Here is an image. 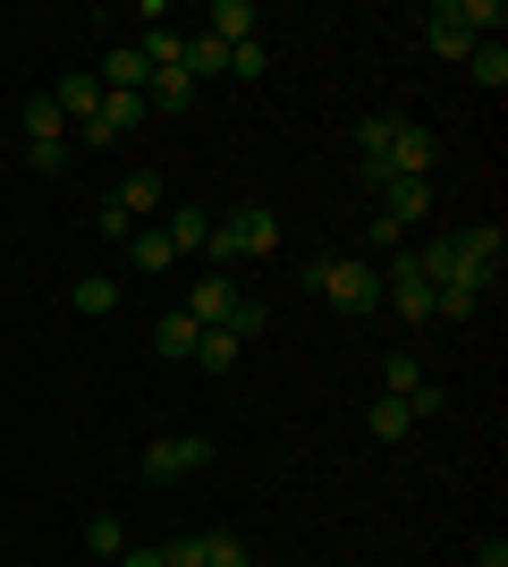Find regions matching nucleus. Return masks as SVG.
Returning a JSON list of instances; mask_svg holds the SVG:
<instances>
[{"label":"nucleus","mask_w":508,"mask_h":567,"mask_svg":"<svg viewBox=\"0 0 508 567\" xmlns=\"http://www.w3.org/2000/svg\"><path fill=\"white\" fill-rule=\"evenodd\" d=\"M271 246H280V213H271V204H246V213L212 220V237H204L212 271H229L238 255H271Z\"/></svg>","instance_id":"1"},{"label":"nucleus","mask_w":508,"mask_h":567,"mask_svg":"<svg viewBox=\"0 0 508 567\" xmlns=\"http://www.w3.org/2000/svg\"><path fill=\"white\" fill-rule=\"evenodd\" d=\"M314 297H322L331 313H356V322H364V313H382V271H373L364 255H331Z\"/></svg>","instance_id":"2"},{"label":"nucleus","mask_w":508,"mask_h":567,"mask_svg":"<svg viewBox=\"0 0 508 567\" xmlns=\"http://www.w3.org/2000/svg\"><path fill=\"white\" fill-rule=\"evenodd\" d=\"M212 457H220L212 432H153V441H145V474H153V483H169V474H195V466H212Z\"/></svg>","instance_id":"3"},{"label":"nucleus","mask_w":508,"mask_h":567,"mask_svg":"<svg viewBox=\"0 0 508 567\" xmlns=\"http://www.w3.org/2000/svg\"><path fill=\"white\" fill-rule=\"evenodd\" d=\"M382 306L398 313V322H433V280H424V271L398 255V262L382 271Z\"/></svg>","instance_id":"4"},{"label":"nucleus","mask_w":508,"mask_h":567,"mask_svg":"<svg viewBox=\"0 0 508 567\" xmlns=\"http://www.w3.org/2000/svg\"><path fill=\"white\" fill-rule=\"evenodd\" d=\"M433 162H440V136L433 127H415V118H398V136H390V178H433Z\"/></svg>","instance_id":"5"},{"label":"nucleus","mask_w":508,"mask_h":567,"mask_svg":"<svg viewBox=\"0 0 508 567\" xmlns=\"http://www.w3.org/2000/svg\"><path fill=\"white\" fill-rule=\"evenodd\" d=\"M373 220H390L398 237L424 229V220H433V178H390V187H382V213H373Z\"/></svg>","instance_id":"6"},{"label":"nucleus","mask_w":508,"mask_h":567,"mask_svg":"<svg viewBox=\"0 0 508 567\" xmlns=\"http://www.w3.org/2000/svg\"><path fill=\"white\" fill-rule=\"evenodd\" d=\"M458 262H466V271H475L484 288H500V262H508V229H491V220L458 229Z\"/></svg>","instance_id":"7"},{"label":"nucleus","mask_w":508,"mask_h":567,"mask_svg":"<svg viewBox=\"0 0 508 567\" xmlns=\"http://www.w3.org/2000/svg\"><path fill=\"white\" fill-rule=\"evenodd\" d=\"M238 297H246V288L229 280V271H212V280H195V288H187V306H178V313H187V322H204V331H220Z\"/></svg>","instance_id":"8"},{"label":"nucleus","mask_w":508,"mask_h":567,"mask_svg":"<svg viewBox=\"0 0 508 567\" xmlns=\"http://www.w3.org/2000/svg\"><path fill=\"white\" fill-rule=\"evenodd\" d=\"M424 43H433L440 60H466V51H475V34H466V18H458V0L424 9Z\"/></svg>","instance_id":"9"},{"label":"nucleus","mask_w":508,"mask_h":567,"mask_svg":"<svg viewBox=\"0 0 508 567\" xmlns=\"http://www.w3.org/2000/svg\"><path fill=\"white\" fill-rule=\"evenodd\" d=\"M51 102H60V118H69V127H85V118L102 111V76H94V69L60 76V85H51Z\"/></svg>","instance_id":"10"},{"label":"nucleus","mask_w":508,"mask_h":567,"mask_svg":"<svg viewBox=\"0 0 508 567\" xmlns=\"http://www.w3.org/2000/svg\"><path fill=\"white\" fill-rule=\"evenodd\" d=\"M94 76H102V94H145V76H153V69H145V51H136V43H120V51H102V69H94Z\"/></svg>","instance_id":"11"},{"label":"nucleus","mask_w":508,"mask_h":567,"mask_svg":"<svg viewBox=\"0 0 508 567\" xmlns=\"http://www.w3.org/2000/svg\"><path fill=\"white\" fill-rule=\"evenodd\" d=\"M195 94H204V85H195L187 69H153V76H145V102H153L162 118H178V111H187Z\"/></svg>","instance_id":"12"},{"label":"nucleus","mask_w":508,"mask_h":567,"mask_svg":"<svg viewBox=\"0 0 508 567\" xmlns=\"http://www.w3.org/2000/svg\"><path fill=\"white\" fill-rule=\"evenodd\" d=\"M255 25H263L255 0H212V25H204V34H212V43H255Z\"/></svg>","instance_id":"13"},{"label":"nucleus","mask_w":508,"mask_h":567,"mask_svg":"<svg viewBox=\"0 0 508 567\" xmlns=\"http://www.w3.org/2000/svg\"><path fill=\"white\" fill-rule=\"evenodd\" d=\"M178 69H187L195 85H212V76H229V43H212V34H187V43H178Z\"/></svg>","instance_id":"14"},{"label":"nucleus","mask_w":508,"mask_h":567,"mask_svg":"<svg viewBox=\"0 0 508 567\" xmlns=\"http://www.w3.org/2000/svg\"><path fill=\"white\" fill-rule=\"evenodd\" d=\"M364 432H373V441H415L424 424H415L407 399H373V406H364Z\"/></svg>","instance_id":"15"},{"label":"nucleus","mask_w":508,"mask_h":567,"mask_svg":"<svg viewBox=\"0 0 508 567\" xmlns=\"http://www.w3.org/2000/svg\"><path fill=\"white\" fill-rule=\"evenodd\" d=\"M111 204H120L127 220H153V213H162V178H153V169H127V178H120V195H111Z\"/></svg>","instance_id":"16"},{"label":"nucleus","mask_w":508,"mask_h":567,"mask_svg":"<svg viewBox=\"0 0 508 567\" xmlns=\"http://www.w3.org/2000/svg\"><path fill=\"white\" fill-rule=\"evenodd\" d=\"M169 255H204V237H212V213H195V204H178V213L162 220Z\"/></svg>","instance_id":"17"},{"label":"nucleus","mask_w":508,"mask_h":567,"mask_svg":"<svg viewBox=\"0 0 508 567\" xmlns=\"http://www.w3.org/2000/svg\"><path fill=\"white\" fill-rule=\"evenodd\" d=\"M94 118H102V127H111V136L127 144V136H136V127L153 118V102H145V94H102V111H94Z\"/></svg>","instance_id":"18"},{"label":"nucleus","mask_w":508,"mask_h":567,"mask_svg":"<svg viewBox=\"0 0 508 567\" xmlns=\"http://www.w3.org/2000/svg\"><path fill=\"white\" fill-rule=\"evenodd\" d=\"M25 144H60V136H69V118H60V102H51V94H25Z\"/></svg>","instance_id":"19"},{"label":"nucleus","mask_w":508,"mask_h":567,"mask_svg":"<svg viewBox=\"0 0 508 567\" xmlns=\"http://www.w3.org/2000/svg\"><path fill=\"white\" fill-rule=\"evenodd\" d=\"M195 339H204V322H187V313H162V322H153V348H162L169 364H187Z\"/></svg>","instance_id":"20"},{"label":"nucleus","mask_w":508,"mask_h":567,"mask_svg":"<svg viewBox=\"0 0 508 567\" xmlns=\"http://www.w3.org/2000/svg\"><path fill=\"white\" fill-rule=\"evenodd\" d=\"M127 262H136V271H169L178 255H169V237L153 229V220H136V229H127Z\"/></svg>","instance_id":"21"},{"label":"nucleus","mask_w":508,"mask_h":567,"mask_svg":"<svg viewBox=\"0 0 508 567\" xmlns=\"http://www.w3.org/2000/svg\"><path fill=\"white\" fill-rule=\"evenodd\" d=\"M466 76H475L484 94H500V85H508V51L500 43H475V51H466Z\"/></svg>","instance_id":"22"},{"label":"nucleus","mask_w":508,"mask_h":567,"mask_svg":"<svg viewBox=\"0 0 508 567\" xmlns=\"http://www.w3.org/2000/svg\"><path fill=\"white\" fill-rule=\"evenodd\" d=\"M220 331H229V339H238V348H246V339H263V331H271V306H263V297H238Z\"/></svg>","instance_id":"23"},{"label":"nucleus","mask_w":508,"mask_h":567,"mask_svg":"<svg viewBox=\"0 0 508 567\" xmlns=\"http://www.w3.org/2000/svg\"><path fill=\"white\" fill-rule=\"evenodd\" d=\"M424 390V364L415 355H382V399H415Z\"/></svg>","instance_id":"24"},{"label":"nucleus","mask_w":508,"mask_h":567,"mask_svg":"<svg viewBox=\"0 0 508 567\" xmlns=\"http://www.w3.org/2000/svg\"><path fill=\"white\" fill-rule=\"evenodd\" d=\"M238 339H229V331H204V339H195V355H187V364H204V373H229V364H238Z\"/></svg>","instance_id":"25"},{"label":"nucleus","mask_w":508,"mask_h":567,"mask_svg":"<svg viewBox=\"0 0 508 567\" xmlns=\"http://www.w3.org/2000/svg\"><path fill=\"white\" fill-rule=\"evenodd\" d=\"M69 306H76V313H111V306H120V280H102V271H85V280L69 288Z\"/></svg>","instance_id":"26"},{"label":"nucleus","mask_w":508,"mask_h":567,"mask_svg":"<svg viewBox=\"0 0 508 567\" xmlns=\"http://www.w3.org/2000/svg\"><path fill=\"white\" fill-rule=\"evenodd\" d=\"M85 550H94V559H120V550H127L120 517H85Z\"/></svg>","instance_id":"27"},{"label":"nucleus","mask_w":508,"mask_h":567,"mask_svg":"<svg viewBox=\"0 0 508 567\" xmlns=\"http://www.w3.org/2000/svg\"><path fill=\"white\" fill-rule=\"evenodd\" d=\"M229 76H238V85L271 76V51H263V43H229Z\"/></svg>","instance_id":"28"},{"label":"nucleus","mask_w":508,"mask_h":567,"mask_svg":"<svg viewBox=\"0 0 508 567\" xmlns=\"http://www.w3.org/2000/svg\"><path fill=\"white\" fill-rule=\"evenodd\" d=\"M76 162V144L60 136V144H25V169H43V178H60V169Z\"/></svg>","instance_id":"29"},{"label":"nucleus","mask_w":508,"mask_h":567,"mask_svg":"<svg viewBox=\"0 0 508 567\" xmlns=\"http://www.w3.org/2000/svg\"><path fill=\"white\" fill-rule=\"evenodd\" d=\"M204 567H255L238 534H204Z\"/></svg>","instance_id":"30"},{"label":"nucleus","mask_w":508,"mask_h":567,"mask_svg":"<svg viewBox=\"0 0 508 567\" xmlns=\"http://www.w3.org/2000/svg\"><path fill=\"white\" fill-rule=\"evenodd\" d=\"M169 567H204V534H178V543H162Z\"/></svg>","instance_id":"31"},{"label":"nucleus","mask_w":508,"mask_h":567,"mask_svg":"<svg viewBox=\"0 0 508 567\" xmlns=\"http://www.w3.org/2000/svg\"><path fill=\"white\" fill-rule=\"evenodd\" d=\"M127 229H136V220H127L120 204H102V213H94V237H120V246H127Z\"/></svg>","instance_id":"32"},{"label":"nucleus","mask_w":508,"mask_h":567,"mask_svg":"<svg viewBox=\"0 0 508 567\" xmlns=\"http://www.w3.org/2000/svg\"><path fill=\"white\" fill-rule=\"evenodd\" d=\"M120 567H169V559H162V543H145V550H120Z\"/></svg>","instance_id":"33"},{"label":"nucleus","mask_w":508,"mask_h":567,"mask_svg":"<svg viewBox=\"0 0 508 567\" xmlns=\"http://www.w3.org/2000/svg\"><path fill=\"white\" fill-rule=\"evenodd\" d=\"M475 567H508V543H500V534H491V543L475 550Z\"/></svg>","instance_id":"34"}]
</instances>
